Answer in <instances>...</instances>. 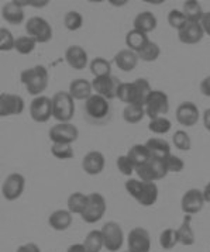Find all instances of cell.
Here are the masks:
<instances>
[{
  "instance_id": "obj_11",
  "label": "cell",
  "mask_w": 210,
  "mask_h": 252,
  "mask_svg": "<svg viewBox=\"0 0 210 252\" xmlns=\"http://www.w3.org/2000/svg\"><path fill=\"white\" fill-rule=\"evenodd\" d=\"M30 116L35 123H47L52 117V99L48 96H37L30 103Z\"/></svg>"
},
{
  "instance_id": "obj_52",
  "label": "cell",
  "mask_w": 210,
  "mask_h": 252,
  "mask_svg": "<svg viewBox=\"0 0 210 252\" xmlns=\"http://www.w3.org/2000/svg\"><path fill=\"white\" fill-rule=\"evenodd\" d=\"M203 126L210 132V109H206L203 111Z\"/></svg>"
},
{
  "instance_id": "obj_13",
  "label": "cell",
  "mask_w": 210,
  "mask_h": 252,
  "mask_svg": "<svg viewBox=\"0 0 210 252\" xmlns=\"http://www.w3.org/2000/svg\"><path fill=\"white\" fill-rule=\"evenodd\" d=\"M24 110V100L19 94L13 93H1L0 94V116L10 117L19 116Z\"/></svg>"
},
{
  "instance_id": "obj_5",
  "label": "cell",
  "mask_w": 210,
  "mask_h": 252,
  "mask_svg": "<svg viewBox=\"0 0 210 252\" xmlns=\"http://www.w3.org/2000/svg\"><path fill=\"white\" fill-rule=\"evenodd\" d=\"M100 231H102V237H103V242H105V248L107 251H120L121 247H123V241H124V234H123V230L117 222H106Z\"/></svg>"
},
{
  "instance_id": "obj_34",
  "label": "cell",
  "mask_w": 210,
  "mask_h": 252,
  "mask_svg": "<svg viewBox=\"0 0 210 252\" xmlns=\"http://www.w3.org/2000/svg\"><path fill=\"white\" fill-rule=\"evenodd\" d=\"M182 11L183 14L186 16V19L189 21H198L200 23L205 11L202 9L200 3L198 0H186L183 3V7H182Z\"/></svg>"
},
{
  "instance_id": "obj_35",
  "label": "cell",
  "mask_w": 210,
  "mask_h": 252,
  "mask_svg": "<svg viewBox=\"0 0 210 252\" xmlns=\"http://www.w3.org/2000/svg\"><path fill=\"white\" fill-rule=\"evenodd\" d=\"M83 247H85V251L86 252H100L102 248L105 247V242H103V237H102V231L98 230H93L90 231L85 241H83Z\"/></svg>"
},
{
  "instance_id": "obj_12",
  "label": "cell",
  "mask_w": 210,
  "mask_h": 252,
  "mask_svg": "<svg viewBox=\"0 0 210 252\" xmlns=\"http://www.w3.org/2000/svg\"><path fill=\"white\" fill-rule=\"evenodd\" d=\"M24 188H26V179H24V176L20 175V173H10L6 178V181L3 182L1 193H3V196H4L6 200L13 202V200H17L21 194H23Z\"/></svg>"
},
{
  "instance_id": "obj_6",
  "label": "cell",
  "mask_w": 210,
  "mask_h": 252,
  "mask_svg": "<svg viewBox=\"0 0 210 252\" xmlns=\"http://www.w3.org/2000/svg\"><path fill=\"white\" fill-rule=\"evenodd\" d=\"M136 172L141 181L144 182L161 181L168 175L165 162L160 161V159H152V158L147 163L136 168Z\"/></svg>"
},
{
  "instance_id": "obj_48",
  "label": "cell",
  "mask_w": 210,
  "mask_h": 252,
  "mask_svg": "<svg viewBox=\"0 0 210 252\" xmlns=\"http://www.w3.org/2000/svg\"><path fill=\"white\" fill-rule=\"evenodd\" d=\"M200 26H202V29L205 31V34H208L210 37V11H206L203 14V17L200 20Z\"/></svg>"
},
{
  "instance_id": "obj_19",
  "label": "cell",
  "mask_w": 210,
  "mask_h": 252,
  "mask_svg": "<svg viewBox=\"0 0 210 252\" xmlns=\"http://www.w3.org/2000/svg\"><path fill=\"white\" fill-rule=\"evenodd\" d=\"M65 61L70 65V68L82 71L88 66L89 61H88V54L80 45H70L65 51Z\"/></svg>"
},
{
  "instance_id": "obj_25",
  "label": "cell",
  "mask_w": 210,
  "mask_h": 252,
  "mask_svg": "<svg viewBox=\"0 0 210 252\" xmlns=\"http://www.w3.org/2000/svg\"><path fill=\"white\" fill-rule=\"evenodd\" d=\"M134 30H139L144 34H148L157 29V17L151 11H141L134 19Z\"/></svg>"
},
{
  "instance_id": "obj_37",
  "label": "cell",
  "mask_w": 210,
  "mask_h": 252,
  "mask_svg": "<svg viewBox=\"0 0 210 252\" xmlns=\"http://www.w3.org/2000/svg\"><path fill=\"white\" fill-rule=\"evenodd\" d=\"M161 54V48L158 44H155L154 41H150L140 52H137L139 58L141 61H145V62H152V61L158 60Z\"/></svg>"
},
{
  "instance_id": "obj_22",
  "label": "cell",
  "mask_w": 210,
  "mask_h": 252,
  "mask_svg": "<svg viewBox=\"0 0 210 252\" xmlns=\"http://www.w3.org/2000/svg\"><path fill=\"white\" fill-rule=\"evenodd\" d=\"M139 55L137 52L131 50H121L116 54L114 57V63L116 66L123 72L134 71L139 65Z\"/></svg>"
},
{
  "instance_id": "obj_41",
  "label": "cell",
  "mask_w": 210,
  "mask_h": 252,
  "mask_svg": "<svg viewBox=\"0 0 210 252\" xmlns=\"http://www.w3.org/2000/svg\"><path fill=\"white\" fill-rule=\"evenodd\" d=\"M134 85H136L137 93H139V103L141 106H145V101L150 97L151 92H152L150 82L144 79V78H139V79L134 81Z\"/></svg>"
},
{
  "instance_id": "obj_31",
  "label": "cell",
  "mask_w": 210,
  "mask_h": 252,
  "mask_svg": "<svg viewBox=\"0 0 210 252\" xmlns=\"http://www.w3.org/2000/svg\"><path fill=\"white\" fill-rule=\"evenodd\" d=\"M127 157L130 158L131 162L134 163V166H136V168H139V166H141V165L147 163V162L151 159L150 151H148V150H147V147H145V145H142V144H137V145L131 147L130 151H129V154H127Z\"/></svg>"
},
{
  "instance_id": "obj_28",
  "label": "cell",
  "mask_w": 210,
  "mask_h": 252,
  "mask_svg": "<svg viewBox=\"0 0 210 252\" xmlns=\"http://www.w3.org/2000/svg\"><path fill=\"white\" fill-rule=\"evenodd\" d=\"M150 42L148 34H144L139 30H130L126 35V44L129 47V50L134 51V52H140L147 44Z\"/></svg>"
},
{
  "instance_id": "obj_4",
  "label": "cell",
  "mask_w": 210,
  "mask_h": 252,
  "mask_svg": "<svg viewBox=\"0 0 210 252\" xmlns=\"http://www.w3.org/2000/svg\"><path fill=\"white\" fill-rule=\"evenodd\" d=\"M145 116L154 120L157 117H161L164 114H167L170 110V99L168 94L162 91H152L150 97L145 101Z\"/></svg>"
},
{
  "instance_id": "obj_7",
  "label": "cell",
  "mask_w": 210,
  "mask_h": 252,
  "mask_svg": "<svg viewBox=\"0 0 210 252\" xmlns=\"http://www.w3.org/2000/svg\"><path fill=\"white\" fill-rule=\"evenodd\" d=\"M48 135L52 144H73L79 137V131L70 123H58L51 127Z\"/></svg>"
},
{
  "instance_id": "obj_45",
  "label": "cell",
  "mask_w": 210,
  "mask_h": 252,
  "mask_svg": "<svg viewBox=\"0 0 210 252\" xmlns=\"http://www.w3.org/2000/svg\"><path fill=\"white\" fill-rule=\"evenodd\" d=\"M14 44H16V38L13 37V34L10 32V30H7L6 27H1V29H0V50H14Z\"/></svg>"
},
{
  "instance_id": "obj_49",
  "label": "cell",
  "mask_w": 210,
  "mask_h": 252,
  "mask_svg": "<svg viewBox=\"0 0 210 252\" xmlns=\"http://www.w3.org/2000/svg\"><path fill=\"white\" fill-rule=\"evenodd\" d=\"M200 92L206 97H210V76H206L203 81L200 82Z\"/></svg>"
},
{
  "instance_id": "obj_14",
  "label": "cell",
  "mask_w": 210,
  "mask_h": 252,
  "mask_svg": "<svg viewBox=\"0 0 210 252\" xmlns=\"http://www.w3.org/2000/svg\"><path fill=\"white\" fill-rule=\"evenodd\" d=\"M110 110L109 100L102 97L100 94H92L88 100L85 101V111L93 120H102L105 119Z\"/></svg>"
},
{
  "instance_id": "obj_51",
  "label": "cell",
  "mask_w": 210,
  "mask_h": 252,
  "mask_svg": "<svg viewBox=\"0 0 210 252\" xmlns=\"http://www.w3.org/2000/svg\"><path fill=\"white\" fill-rule=\"evenodd\" d=\"M19 1V4L20 6H27V4H30L33 7H45L50 1L48 0H40V1H20V0H17Z\"/></svg>"
},
{
  "instance_id": "obj_44",
  "label": "cell",
  "mask_w": 210,
  "mask_h": 252,
  "mask_svg": "<svg viewBox=\"0 0 210 252\" xmlns=\"http://www.w3.org/2000/svg\"><path fill=\"white\" fill-rule=\"evenodd\" d=\"M174 145L179 150V151H189L192 147V141H190L189 134L183 130H178L175 131L174 137H172Z\"/></svg>"
},
{
  "instance_id": "obj_56",
  "label": "cell",
  "mask_w": 210,
  "mask_h": 252,
  "mask_svg": "<svg viewBox=\"0 0 210 252\" xmlns=\"http://www.w3.org/2000/svg\"><path fill=\"white\" fill-rule=\"evenodd\" d=\"M123 252H131V251H130V250H127V251H123Z\"/></svg>"
},
{
  "instance_id": "obj_20",
  "label": "cell",
  "mask_w": 210,
  "mask_h": 252,
  "mask_svg": "<svg viewBox=\"0 0 210 252\" xmlns=\"http://www.w3.org/2000/svg\"><path fill=\"white\" fill-rule=\"evenodd\" d=\"M105 163L106 159L102 152L89 151L82 161V168L88 175H99L105 169Z\"/></svg>"
},
{
  "instance_id": "obj_33",
  "label": "cell",
  "mask_w": 210,
  "mask_h": 252,
  "mask_svg": "<svg viewBox=\"0 0 210 252\" xmlns=\"http://www.w3.org/2000/svg\"><path fill=\"white\" fill-rule=\"evenodd\" d=\"M89 69L95 78L100 76H109L111 75V63L106 58H93L89 62Z\"/></svg>"
},
{
  "instance_id": "obj_8",
  "label": "cell",
  "mask_w": 210,
  "mask_h": 252,
  "mask_svg": "<svg viewBox=\"0 0 210 252\" xmlns=\"http://www.w3.org/2000/svg\"><path fill=\"white\" fill-rule=\"evenodd\" d=\"M106 213V200L100 193H90L88 206L82 213V219L85 222L95 224L105 216Z\"/></svg>"
},
{
  "instance_id": "obj_54",
  "label": "cell",
  "mask_w": 210,
  "mask_h": 252,
  "mask_svg": "<svg viewBox=\"0 0 210 252\" xmlns=\"http://www.w3.org/2000/svg\"><path fill=\"white\" fill-rule=\"evenodd\" d=\"M203 197H205V200L206 203H210V182L205 186V190H203Z\"/></svg>"
},
{
  "instance_id": "obj_18",
  "label": "cell",
  "mask_w": 210,
  "mask_h": 252,
  "mask_svg": "<svg viewBox=\"0 0 210 252\" xmlns=\"http://www.w3.org/2000/svg\"><path fill=\"white\" fill-rule=\"evenodd\" d=\"M205 37V31L202 29L200 23L198 21H188L183 29L178 31V38L183 44H198Z\"/></svg>"
},
{
  "instance_id": "obj_3",
  "label": "cell",
  "mask_w": 210,
  "mask_h": 252,
  "mask_svg": "<svg viewBox=\"0 0 210 252\" xmlns=\"http://www.w3.org/2000/svg\"><path fill=\"white\" fill-rule=\"evenodd\" d=\"M75 114V100L70 92H57L52 97V117L58 123H70Z\"/></svg>"
},
{
  "instance_id": "obj_29",
  "label": "cell",
  "mask_w": 210,
  "mask_h": 252,
  "mask_svg": "<svg viewBox=\"0 0 210 252\" xmlns=\"http://www.w3.org/2000/svg\"><path fill=\"white\" fill-rule=\"evenodd\" d=\"M190 221H192V216L186 214L183 221L180 224V227L176 230V235H178V242L182 245H193L195 244V234L190 227Z\"/></svg>"
},
{
  "instance_id": "obj_9",
  "label": "cell",
  "mask_w": 210,
  "mask_h": 252,
  "mask_svg": "<svg viewBox=\"0 0 210 252\" xmlns=\"http://www.w3.org/2000/svg\"><path fill=\"white\" fill-rule=\"evenodd\" d=\"M26 31L38 44L48 42L52 38V29H51L50 23L47 20H44L42 17H38V16L31 17L30 20L27 21Z\"/></svg>"
},
{
  "instance_id": "obj_39",
  "label": "cell",
  "mask_w": 210,
  "mask_h": 252,
  "mask_svg": "<svg viewBox=\"0 0 210 252\" xmlns=\"http://www.w3.org/2000/svg\"><path fill=\"white\" fill-rule=\"evenodd\" d=\"M51 154L58 159H72L75 155L72 144H52Z\"/></svg>"
},
{
  "instance_id": "obj_55",
  "label": "cell",
  "mask_w": 210,
  "mask_h": 252,
  "mask_svg": "<svg viewBox=\"0 0 210 252\" xmlns=\"http://www.w3.org/2000/svg\"><path fill=\"white\" fill-rule=\"evenodd\" d=\"M127 1L126 0H123V1H114V0H110V4H114V6H124Z\"/></svg>"
},
{
  "instance_id": "obj_32",
  "label": "cell",
  "mask_w": 210,
  "mask_h": 252,
  "mask_svg": "<svg viewBox=\"0 0 210 252\" xmlns=\"http://www.w3.org/2000/svg\"><path fill=\"white\" fill-rule=\"evenodd\" d=\"M145 117V109L140 104H129L123 110V119L129 124H137Z\"/></svg>"
},
{
  "instance_id": "obj_24",
  "label": "cell",
  "mask_w": 210,
  "mask_h": 252,
  "mask_svg": "<svg viewBox=\"0 0 210 252\" xmlns=\"http://www.w3.org/2000/svg\"><path fill=\"white\" fill-rule=\"evenodd\" d=\"M92 91H93V86H92V82L88 79H73L70 82V94L73 97V100H88L90 96H92Z\"/></svg>"
},
{
  "instance_id": "obj_46",
  "label": "cell",
  "mask_w": 210,
  "mask_h": 252,
  "mask_svg": "<svg viewBox=\"0 0 210 252\" xmlns=\"http://www.w3.org/2000/svg\"><path fill=\"white\" fill-rule=\"evenodd\" d=\"M164 162H165L168 173H178V172L183 171V168H185V162L182 161L179 157L172 155V154Z\"/></svg>"
},
{
  "instance_id": "obj_15",
  "label": "cell",
  "mask_w": 210,
  "mask_h": 252,
  "mask_svg": "<svg viewBox=\"0 0 210 252\" xmlns=\"http://www.w3.org/2000/svg\"><path fill=\"white\" fill-rule=\"evenodd\" d=\"M176 120L183 127H193L200 119V111L198 106L192 101H182L176 109Z\"/></svg>"
},
{
  "instance_id": "obj_42",
  "label": "cell",
  "mask_w": 210,
  "mask_h": 252,
  "mask_svg": "<svg viewBox=\"0 0 210 252\" xmlns=\"http://www.w3.org/2000/svg\"><path fill=\"white\" fill-rule=\"evenodd\" d=\"M160 244L164 250H172L176 244H178V235H176V230L174 228H167L161 232L160 235Z\"/></svg>"
},
{
  "instance_id": "obj_23",
  "label": "cell",
  "mask_w": 210,
  "mask_h": 252,
  "mask_svg": "<svg viewBox=\"0 0 210 252\" xmlns=\"http://www.w3.org/2000/svg\"><path fill=\"white\" fill-rule=\"evenodd\" d=\"M144 145L150 151L152 159L165 161L171 155V145L168 144V141H165L162 138H150Z\"/></svg>"
},
{
  "instance_id": "obj_53",
  "label": "cell",
  "mask_w": 210,
  "mask_h": 252,
  "mask_svg": "<svg viewBox=\"0 0 210 252\" xmlns=\"http://www.w3.org/2000/svg\"><path fill=\"white\" fill-rule=\"evenodd\" d=\"M67 252H86V251H85L83 244H73V245H70V248H68V251Z\"/></svg>"
},
{
  "instance_id": "obj_50",
  "label": "cell",
  "mask_w": 210,
  "mask_h": 252,
  "mask_svg": "<svg viewBox=\"0 0 210 252\" xmlns=\"http://www.w3.org/2000/svg\"><path fill=\"white\" fill-rule=\"evenodd\" d=\"M16 252H41V251H40V248H38V245H35V244H33V242H29V244H26V245H21V247H19Z\"/></svg>"
},
{
  "instance_id": "obj_43",
  "label": "cell",
  "mask_w": 210,
  "mask_h": 252,
  "mask_svg": "<svg viewBox=\"0 0 210 252\" xmlns=\"http://www.w3.org/2000/svg\"><path fill=\"white\" fill-rule=\"evenodd\" d=\"M186 16L183 14V11L178 10V9H172L168 13V24L172 29H175L176 31H179L180 29H183V26L188 23Z\"/></svg>"
},
{
  "instance_id": "obj_16",
  "label": "cell",
  "mask_w": 210,
  "mask_h": 252,
  "mask_svg": "<svg viewBox=\"0 0 210 252\" xmlns=\"http://www.w3.org/2000/svg\"><path fill=\"white\" fill-rule=\"evenodd\" d=\"M129 250L131 252H150L151 250V238L147 230L136 227L129 234Z\"/></svg>"
},
{
  "instance_id": "obj_40",
  "label": "cell",
  "mask_w": 210,
  "mask_h": 252,
  "mask_svg": "<svg viewBox=\"0 0 210 252\" xmlns=\"http://www.w3.org/2000/svg\"><path fill=\"white\" fill-rule=\"evenodd\" d=\"M148 128H150L151 132L162 135V134H167L172 128V123L165 117H157L154 120H150Z\"/></svg>"
},
{
  "instance_id": "obj_27",
  "label": "cell",
  "mask_w": 210,
  "mask_h": 252,
  "mask_svg": "<svg viewBox=\"0 0 210 252\" xmlns=\"http://www.w3.org/2000/svg\"><path fill=\"white\" fill-rule=\"evenodd\" d=\"M117 99L123 103L129 104H140L139 103V93L134 82H124L121 83L119 92H117ZM141 106V104H140Z\"/></svg>"
},
{
  "instance_id": "obj_1",
  "label": "cell",
  "mask_w": 210,
  "mask_h": 252,
  "mask_svg": "<svg viewBox=\"0 0 210 252\" xmlns=\"http://www.w3.org/2000/svg\"><path fill=\"white\" fill-rule=\"evenodd\" d=\"M126 190L141 206H152L158 199V188L155 182H144L141 179H129L126 182Z\"/></svg>"
},
{
  "instance_id": "obj_21",
  "label": "cell",
  "mask_w": 210,
  "mask_h": 252,
  "mask_svg": "<svg viewBox=\"0 0 210 252\" xmlns=\"http://www.w3.org/2000/svg\"><path fill=\"white\" fill-rule=\"evenodd\" d=\"M1 16L4 21H7L9 24H13V26H19L24 21V10H23V6L19 4L17 0L14 1H7L3 4L1 7Z\"/></svg>"
},
{
  "instance_id": "obj_26",
  "label": "cell",
  "mask_w": 210,
  "mask_h": 252,
  "mask_svg": "<svg viewBox=\"0 0 210 252\" xmlns=\"http://www.w3.org/2000/svg\"><path fill=\"white\" fill-rule=\"evenodd\" d=\"M48 222L51 228H54L55 231H64L70 228L72 224V213L70 210H57L51 214Z\"/></svg>"
},
{
  "instance_id": "obj_2",
  "label": "cell",
  "mask_w": 210,
  "mask_h": 252,
  "mask_svg": "<svg viewBox=\"0 0 210 252\" xmlns=\"http://www.w3.org/2000/svg\"><path fill=\"white\" fill-rule=\"evenodd\" d=\"M48 71L42 65H37L20 73L21 83L26 86L27 92L33 96H41V93L48 86Z\"/></svg>"
},
{
  "instance_id": "obj_30",
  "label": "cell",
  "mask_w": 210,
  "mask_h": 252,
  "mask_svg": "<svg viewBox=\"0 0 210 252\" xmlns=\"http://www.w3.org/2000/svg\"><path fill=\"white\" fill-rule=\"evenodd\" d=\"M88 200H89V196H86L83 193H72L70 197H68V202H67L68 210L72 214H80L82 216V213L85 212V209L88 206Z\"/></svg>"
},
{
  "instance_id": "obj_10",
  "label": "cell",
  "mask_w": 210,
  "mask_h": 252,
  "mask_svg": "<svg viewBox=\"0 0 210 252\" xmlns=\"http://www.w3.org/2000/svg\"><path fill=\"white\" fill-rule=\"evenodd\" d=\"M120 85L121 82L113 75L95 78L92 81V86H93V91L96 92V94H100L102 97H105L107 100H113L114 97H117V92H119Z\"/></svg>"
},
{
  "instance_id": "obj_47",
  "label": "cell",
  "mask_w": 210,
  "mask_h": 252,
  "mask_svg": "<svg viewBox=\"0 0 210 252\" xmlns=\"http://www.w3.org/2000/svg\"><path fill=\"white\" fill-rule=\"evenodd\" d=\"M117 169L120 171V173L126 175V176H130L133 172L136 171V166L134 163L131 162V159L127 155H120L117 158Z\"/></svg>"
},
{
  "instance_id": "obj_38",
  "label": "cell",
  "mask_w": 210,
  "mask_h": 252,
  "mask_svg": "<svg viewBox=\"0 0 210 252\" xmlns=\"http://www.w3.org/2000/svg\"><path fill=\"white\" fill-rule=\"evenodd\" d=\"M82 24H83V17L79 11L70 10L64 17V26L67 30L78 31L82 27Z\"/></svg>"
},
{
  "instance_id": "obj_36",
  "label": "cell",
  "mask_w": 210,
  "mask_h": 252,
  "mask_svg": "<svg viewBox=\"0 0 210 252\" xmlns=\"http://www.w3.org/2000/svg\"><path fill=\"white\" fill-rule=\"evenodd\" d=\"M37 41L34 40L30 35H21L19 38H16V44H14V50L17 51L21 55H29L37 47Z\"/></svg>"
},
{
  "instance_id": "obj_17",
  "label": "cell",
  "mask_w": 210,
  "mask_h": 252,
  "mask_svg": "<svg viewBox=\"0 0 210 252\" xmlns=\"http://www.w3.org/2000/svg\"><path fill=\"white\" fill-rule=\"evenodd\" d=\"M205 197H203V192H200L199 189H190L183 194L182 202H180V207L185 214H196L199 213L203 206H205Z\"/></svg>"
}]
</instances>
